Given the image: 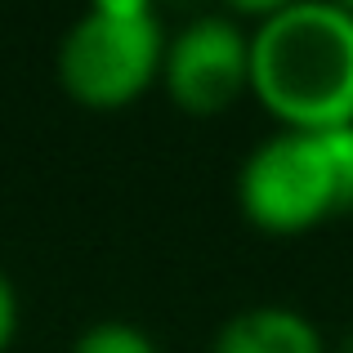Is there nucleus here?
<instances>
[{
  "instance_id": "39448f33",
  "label": "nucleus",
  "mask_w": 353,
  "mask_h": 353,
  "mask_svg": "<svg viewBox=\"0 0 353 353\" xmlns=\"http://www.w3.org/2000/svg\"><path fill=\"white\" fill-rule=\"evenodd\" d=\"M210 353H331L322 331L286 304H255L219 327Z\"/></svg>"
},
{
  "instance_id": "1a4fd4ad",
  "label": "nucleus",
  "mask_w": 353,
  "mask_h": 353,
  "mask_svg": "<svg viewBox=\"0 0 353 353\" xmlns=\"http://www.w3.org/2000/svg\"><path fill=\"white\" fill-rule=\"evenodd\" d=\"M349 9H353V5H349Z\"/></svg>"
},
{
  "instance_id": "f03ea898",
  "label": "nucleus",
  "mask_w": 353,
  "mask_h": 353,
  "mask_svg": "<svg viewBox=\"0 0 353 353\" xmlns=\"http://www.w3.org/2000/svg\"><path fill=\"white\" fill-rule=\"evenodd\" d=\"M237 206L259 233L300 237L353 215V125L304 134L277 130L237 170Z\"/></svg>"
},
{
  "instance_id": "f257e3e1",
  "label": "nucleus",
  "mask_w": 353,
  "mask_h": 353,
  "mask_svg": "<svg viewBox=\"0 0 353 353\" xmlns=\"http://www.w3.org/2000/svg\"><path fill=\"white\" fill-rule=\"evenodd\" d=\"M250 94L282 130L353 125V9L291 0L250 27Z\"/></svg>"
},
{
  "instance_id": "20e7f679",
  "label": "nucleus",
  "mask_w": 353,
  "mask_h": 353,
  "mask_svg": "<svg viewBox=\"0 0 353 353\" xmlns=\"http://www.w3.org/2000/svg\"><path fill=\"white\" fill-rule=\"evenodd\" d=\"M161 85L188 117H219L250 94V27L233 14H197L165 36Z\"/></svg>"
},
{
  "instance_id": "7ed1b4c3",
  "label": "nucleus",
  "mask_w": 353,
  "mask_h": 353,
  "mask_svg": "<svg viewBox=\"0 0 353 353\" xmlns=\"http://www.w3.org/2000/svg\"><path fill=\"white\" fill-rule=\"evenodd\" d=\"M165 27L143 0H99L59 45V85L90 112H121L161 81Z\"/></svg>"
},
{
  "instance_id": "0eeeda50",
  "label": "nucleus",
  "mask_w": 353,
  "mask_h": 353,
  "mask_svg": "<svg viewBox=\"0 0 353 353\" xmlns=\"http://www.w3.org/2000/svg\"><path fill=\"white\" fill-rule=\"evenodd\" d=\"M18 336V291L5 273H0V353H9Z\"/></svg>"
},
{
  "instance_id": "6e6552de",
  "label": "nucleus",
  "mask_w": 353,
  "mask_h": 353,
  "mask_svg": "<svg viewBox=\"0 0 353 353\" xmlns=\"http://www.w3.org/2000/svg\"><path fill=\"white\" fill-rule=\"evenodd\" d=\"M336 353H353V331H349V336H345V340L336 345Z\"/></svg>"
},
{
  "instance_id": "423d86ee",
  "label": "nucleus",
  "mask_w": 353,
  "mask_h": 353,
  "mask_svg": "<svg viewBox=\"0 0 353 353\" xmlns=\"http://www.w3.org/2000/svg\"><path fill=\"white\" fill-rule=\"evenodd\" d=\"M72 353H161L157 349V340L148 336V331H139L134 322H94V327H85L77 336V345Z\"/></svg>"
}]
</instances>
